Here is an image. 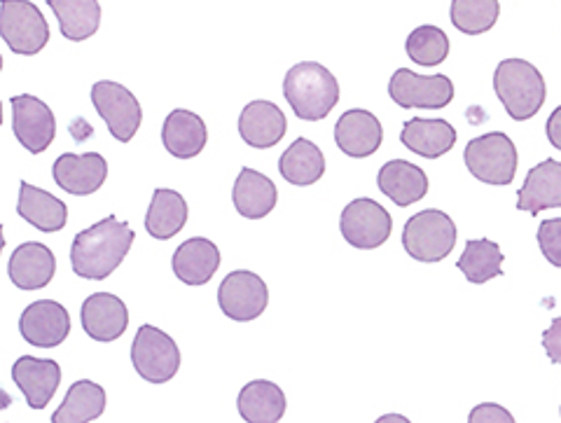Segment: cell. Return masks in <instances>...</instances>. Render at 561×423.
<instances>
[{
  "label": "cell",
  "instance_id": "obj_1",
  "mask_svg": "<svg viewBox=\"0 0 561 423\" xmlns=\"http://www.w3.org/2000/svg\"><path fill=\"white\" fill-rule=\"evenodd\" d=\"M134 239V229L115 216L87 227L70 245V264L76 276L87 281L108 278L125 262Z\"/></svg>",
  "mask_w": 561,
  "mask_h": 423
},
{
  "label": "cell",
  "instance_id": "obj_2",
  "mask_svg": "<svg viewBox=\"0 0 561 423\" xmlns=\"http://www.w3.org/2000/svg\"><path fill=\"white\" fill-rule=\"evenodd\" d=\"M284 96L293 113L305 122L325 119L340 101V82L316 61L295 64L284 80Z\"/></svg>",
  "mask_w": 561,
  "mask_h": 423
},
{
  "label": "cell",
  "instance_id": "obj_3",
  "mask_svg": "<svg viewBox=\"0 0 561 423\" xmlns=\"http://www.w3.org/2000/svg\"><path fill=\"white\" fill-rule=\"evenodd\" d=\"M494 90L515 122L536 117L548 96L540 70L524 59H505L496 66Z\"/></svg>",
  "mask_w": 561,
  "mask_h": 423
},
{
  "label": "cell",
  "instance_id": "obj_4",
  "mask_svg": "<svg viewBox=\"0 0 561 423\" xmlns=\"http://www.w3.org/2000/svg\"><path fill=\"white\" fill-rule=\"evenodd\" d=\"M463 162L472 179L486 185H511L517 173V148L503 132H491L468 140Z\"/></svg>",
  "mask_w": 561,
  "mask_h": 423
},
{
  "label": "cell",
  "instance_id": "obj_5",
  "mask_svg": "<svg viewBox=\"0 0 561 423\" xmlns=\"http://www.w3.org/2000/svg\"><path fill=\"white\" fill-rule=\"evenodd\" d=\"M402 245L408 255L419 262H440L454 251L456 225L445 210H421L405 222Z\"/></svg>",
  "mask_w": 561,
  "mask_h": 423
},
{
  "label": "cell",
  "instance_id": "obj_6",
  "mask_svg": "<svg viewBox=\"0 0 561 423\" xmlns=\"http://www.w3.org/2000/svg\"><path fill=\"white\" fill-rule=\"evenodd\" d=\"M0 35L14 55L33 57L49 43V24L31 0H0Z\"/></svg>",
  "mask_w": 561,
  "mask_h": 423
},
{
  "label": "cell",
  "instance_id": "obj_7",
  "mask_svg": "<svg viewBox=\"0 0 561 423\" xmlns=\"http://www.w3.org/2000/svg\"><path fill=\"white\" fill-rule=\"evenodd\" d=\"M131 363L146 381L167 384L181 369V351L160 328L140 325L131 344Z\"/></svg>",
  "mask_w": 561,
  "mask_h": 423
},
{
  "label": "cell",
  "instance_id": "obj_8",
  "mask_svg": "<svg viewBox=\"0 0 561 423\" xmlns=\"http://www.w3.org/2000/svg\"><path fill=\"white\" fill-rule=\"evenodd\" d=\"M340 232L348 245L358 251H375L391 239L393 220L379 202L370 197L354 199L344 206L340 218Z\"/></svg>",
  "mask_w": 561,
  "mask_h": 423
},
{
  "label": "cell",
  "instance_id": "obj_9",
  "mask_svg": "<svg viewBox=\"0 0 561 423\" xmlns=\"http://www.w3.org/2000/svg\"><path fill=\"white\" fill-rule=\"evenodd\" d=\"M389 96L402 111H440L454 99V82L443 76H419L410 68H398L389 82Z\"/></svg>",
  "mask_w": 561,
  "mask_h": 423
},
{
  "label": "cell",
  "instance_id": "obj_10",
  "mask_svg": "<svg viewBox=\"0 0 561 423\" xmlns=\"http://www.w3.org/2000/svg\"><path fill=\"white\" fill-rule=\"evenodd\" d=\"M92 103L105 125H108L113 138H117L119 144H129L136 136L140 122H144V111H140L138 99L127 87L113 80L94 82Z\"/></svg>",
  "mask_w": 561,
  "mask_h": 423
},
{
  "label": "cell",
  "instance_id": "obj_11",
  "mask_svg": "<svg viewBox=\"0 0 561 423\" xmlns=\"http://www.w3.org/2000/svg\"><path fill=\"white\" fill-rule=\"evenodd\" d=\"M218 305L227 319L239 323L255 321L270 305L267 284L249 270H237L222 278L218 288Z\"/></svg>",
  "mask_w": 561,
  "mask_h": 423
},
{
  "label": "cell",
  "instance_id": "obj_12",
  "mask_svg": "<svg viewBox=\"0 0 561 423\" xmlns=\"http://www.w3.org/2000/svg\"><path fill=\"white\" fill-rule=\"evenodd\" d=\"M12 127L20 144L33 152H45L57 136V119L49 105L38 96H12Z\"/></svg>",
  "mask_w": 561,
  "mask_h": 423
},
{
  "label": "cell",
  "instance_id": "obj_13",
  "mask_svg": "<svg viewBox=\"0 0 561 423\" xmlns=\"http://www.w3.org/2000/svg\"><path fill=\"white\" fill-rule=\"evenodd\" d=\"M51 179H55V183L64 192H68V195H94L96 190H101L105 179H108V162H105L103 155L99 152H64L61 157H57V162L51 164Z\"/></svg>",
  "mask_w": 561,
  "mask_h": 423
},
{
  "label": "cell",
  "instance_id": "obj_14",
  "mask_svg": "<svg viewBox=\"0 0 561 423\" xmlns=\"http://www.w3.org/2000/svg\"><path fill=\"white\" fill-rule=\"evenodd\" d=\"M20 332L31 346L55 348L70 334V316L55 299H38L20 316Z\"/></svg>",
  "mask_w": 561,
  "mask_h": 423
},
{
  "label": "cell",
  "instance_id": "obj_15",
  "mask_svg": "<svg viewBox=\"0 0 561 423\" xmlns=\"http://www.w3.org/2000/svg\"><path fill=\"white\" fill-rule=\"evenodd\" d=\"M82 330L96 342H115L127 332L129 309L113 293H94L84 299L80 309Z\"/></svg>",
  "mask_w": 561,
  "mask_h": 423
},
{
  "label": "cell",
  "instance_id": "obj_16",
  "mask_svg": "<svg viewBox=\"0 0 561 423\" xmlns=\"http://www.w3.org/2000/svg\"><path fill=\"white\" fill-rule=\"evenodd\" d=\"M12 379L20 386L31 410H45L61 384V367L49 358L22 356L12 365Z\"/></svg>",
  "mask_w": 561,
  "mask_h": 423
},
{
  "label": "cell",
  "instance_id": "obj_17",
  "mask_svg": "<svg viewBox=\"0 0 561 423\" xmlns=\"http://www.w3.org/2000/svg\"><path fill=\"white\" fill-rule=\"evenodd\" d=\"M8 274L20 290H41L55 278L57 258L45 243L26 241L14 249L8 262Z\"/></svg>",
  "mask_w": 561,
  "mask_h": 423
},
{
  "label": "cell",
  "instance_id": "obj_18",
  "mask_svg": "<svg viewBox=\"0 0 561 423\" xmlns=\"http://www.w3.org/2000/svg\"><path fill=\"white\" fill-rule=\"evenodd\" d=\"M383 140L381 122L375 113L351 108L346 111L335 125V144L337 148L354 157V160H365L379 150Z\"/></svg>",
  "mask_w": 561,
  "mask_h": 423
},
{
  "label": "cell",
  "instance_id": "obj_19",
  "mask_svg": "<svg viewBox=\"0 0 561 423\" xmlns=\"http://www.w3.org/2000/svg\"><path fill=\"white\" fill-rule=\"evenodd\" d=\"M286 132V115L272 101H251L239 115V136L251 148H274L276 144H280Z\"/></svg>",
  "mask_w": 561,
  "mask_h": 423
},
{
  "label": "cell",
  "instance_id": "obj_20",
  "mask_svg": "<svg viewBox=\"0 0 561 423\" xmlns=\"http://www.w3.org/2000/svg\"><path fill=\"white\" fill-rule=\"evenodd\" d=\"M171 267L173 274L179 276V281H183L185 286H206L220 267V251L218 245L206 237L187 239L175 249Z\"/></svg>",
  "mask_w": 561,
  "mask_h": 423
},
{
  "label": "cell",
  "instance_id": "obj_21",
  "mask_svg": "<svg viewBox=\"0 0 561 423\" xmlns=\"http://www.w3.org/2000/svg\"><path fill=\"white\" fill-rule=\"evenodd\" d=\"M546 208H561V162L557 160L536 164L517 192V210L538 216Z\"/></svg>",
  "mask_w": 561,
  "mask_h": 423
},
{
  "label": "cell",
  "instance_id": "obj_22",
  "mask_svg": "<svg viewBox=\"0 0 561 423\" xmlns=\"http://www.w3.org/2000/svg\"><path fill=\"white\" fill-rule=\"evenodd\" d=\"M208 140L206 122L192 111L175 108L167 115L162 127V146L175 160H192L202 155Z\"/></svg>",
  "mask_w": 561,
  "mask_h": 423
},
{
  "label": "cell",
  "instance_id": "obj_23",
  "mask_svg": "<svg viewBox=\"0 0 561 423\" xmlns=\"http://www.w3.org/2000/svg\"><path fill=\"white\" fill-rule=\"evenodd\" d=\"M377 185L400 208L416 204L428 195V175L426 171L408 162V160H391L379 169Z\"/></svg>",
  "mask_w": 561,
  "mask_h": 423
},
{
  "label": "cell",
  "instance_id": "obj_24",
  "mask_svg": "<svg viewBox=\"0 0 561 423\" xmlns=\"http://www.w3.org/2000/svg\"><path fill=\"white\" fill-rule=\"evenodd\" d=\"M232 202L245 220H262L276 208L278 192L265 173L243 167L234 181Z\"/></svg>",
  "mask_w": 561,
  "mask_h": 423
},
{
  "label": "cell",
  "instance_id": "obj_25",
  "mask_svg": "<svg viewBox=\"0 0 561 423\" xmlns=\"http://www.w3.org/2000/svg\"><path fill=\"white\" fill-rule=\"evenodd\" d=\"M16 214L26 220L31 227L41 229V232H61L68 222V206L57 199L51 192L35 187L26 181L20 185V202H16Z\"/></svg>",
  "mask_w": 561,
  "mask_h": 423
},
{
  "label": "cell",
  "instance_id": "obj_26",
  "mask_svg": "<svg viewBox=\"0 0 561 423\" xmlns=\"http://www.w3.org/2000/svg\"><path fill=\"white\" fill-rule=\"evenodd\" d=\"M402 146L426 160H437L447 155L456 144V129L447 119H424L414 117L402 125L400 132Z\"/></svg>",
  "mask_w": 561,
  "mask_h": 423
},
{
  "label": "cell",
  "instance_id": "obj_27",
  "mask_svg": "<svg viewBox=\"0 0 561 423\" xmlns=\"http://www.w3.org/2000/svg\"><path fill=\"white\" fill-rule=\"evenodd\" d=\"M237 408L249 423H276L286 414V396L274 381L255 379L239 391Z\"/></svg>",
  "mask_w": 561,
  "mask_h": 423
},
{
  "label": "cell",
  "instance_id": "obj_28",
  "mask_svg": "<svg viewBox=\"0 0 561 423\" xmlns=\"http://www.w3.org/2000/svg\"><path fill=\"white\" fill-rule=\"evenodd\" d=\"M187 218H190V210L181 192L167 190V187L154 190L152 202L146 214V229L152 239L157 241L173 239L187 225Z\"/></svg>",
  "mask_w": 561,
  "mask_h": 423
},
{
  "label": "cell",
  "instance_id": "obj_29",
  "mask_svg": "<svg viewBox=\"0 0 561 423\" xmlns=\"http://www.w3.org/2000/svg\"><path fill=\"white\" fill-rule=\"evenodd\" d=\"M278 173L280 179L297 187H307L319 183L325 173V157L321 148L311 144L309 138H297L293 146L280 155L278 160Z\"/></svg>",
  "mask_w": 561,
  "mask_h": 423
},
{
  "label": "cell",
  "instance_id": "obj_30",
  "mask_svg": "<svg viewBox=\"0 0 561 423\" xmlns=\"http://www.w3.org/2000/svg\"><path fill=\"white\" fill-rule=\"evenodd\" d=\"M47 5L57 14L66 41L82 43L101 26L99 0H47Z\"/></svg>",
  "mask_w": 561,
  "mask_h": 423
},
{
  "label": "cell",
  "instance_id": "obj_31",
  "mask_svg": "<svg viewBox=\"0 0 561 423\" xmlns=\"http://www.w3.org/2000/svg\"><path fill=\"white\" fill-rule=\"evenodd\" d=\"M105 410V391L103 386L80 379L70 386L61 408L51 414L55 423H90L96 421Z\"/></svg>",
  "mask_w": 561,
  "mask_h": 423
},
{
  "label": "cell",
  "instance_id": "obj_32",
  "mask_svg": "<svg viewBox=\"0 0 561 423\" xmlns=\"http://www.w3.org/2000/svg\"><path fill=\"white\" fill-rule=\"evenodd\" d=\"M456 267L463 272L470 284H486L503 274L501 245L489 239H470Z\"/></svg>",
  "mask_w": 561,
  "mask_h": 423
},
{
  "label": "cell",
  "instance_id": "obj_33",
  "mask_svg": "<svg viewBox=\"0 0 561 423\" xmlns=\"http://www.w3.org/2000/svg\"><path fill=\"white\" fill-rule=\"evenodd\" d=\"M499 0H451V24L466 35H482L499 22Z\"/></svg>",
  "mask_w": 561,
  "mask_h": 423
},
{
  "label": "cell",
  "instance_id": "obj_34",
  "mask_svg": "<svg viewBox=\"0 0 561 423\" xmlns=\"http://www.w3.org/2000/svg\"><path fill=\"white\" fill-rule=\"evenodd\" d=\"M405 52L419 66H440L449 57V38L447 33L437 26H419L408 35Z\"/></svg>",
  "mask_w": 561,
  "mask_h": 423
},
{
  "label": "cell",
  "instance_id": "obj_35",
  "mask_svg": "<svg viewBox=\"0 0 561 423\" xmlns=\"http://www.w3.org/2000/svg\"><path fill=\"white\" fill-rule=\"evenodd\" d=\"M540 253L554 267H561V218L542 220L538 227Z\"/></svg>",
  "mask_w": 561,
  "mask_h": 423
},
{
  "label": "cell",
  "instance_id": "obj_36",
  "mask_svg": "<svg viewBox=\"0 0 561 423\" xmlns=\"http://www.w3.org/2000/svg\"><path fill=\"white\" fill-rule=\"evenodd\" d=\"M472 423H513L515 416L496 402H482L468 416Z\"/></svg>",
  "mask_w": 561,
  "mask_h": 423
},
{
  "label": "cell",
  "instance_id": "obj_37",
  "mask_svg": "<svg viewBox=\"0 0 561 423\" xmlns=\"http://www.w3.org/2000/svg\"><path fill=\"white\" fill-rule=\"evenodd\" d=\"M542 348L548 351V358L554 365H561V316H557L552 325L542 332Z\"/></svg>",
  "mask_w": 561,
  "mask_h": 423
},
{
  "label": "cell",
  "instance_id": "obj_38",
  "mask_svg": "<svg viewBox=\"0 0 561 423\" xmlns=\"http://www.w3.org/2000/svg\"><path fill=\"white\" fill-rule=\"evenodd\" d=\"M546 132H548V140H550V144H552L557 150H561V105H559V108H554V113L548 117Z\"/></svg>",
  "mask_w": 561,
  "mask_h": 423
},
{
  "label": "cell",
  "instance_id": "obj_39",
  "mask_svg": "<svg viewBox=\"0 0 561 423\" xmlns=\"http://www.w3.org/2000/svg\"><path fill=\"white\" fill-rule=\"evenodd\" d=\"M559 414H561V410H559Z\"/></svg>",
  "mask_w": 561,
  "mask_h": 423
}]
</instances>
